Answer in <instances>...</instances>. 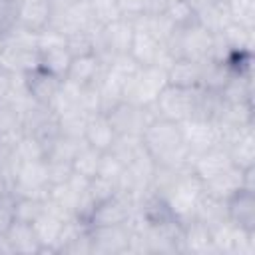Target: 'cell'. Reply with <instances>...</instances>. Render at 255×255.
I'll list each match as a JSON object with an SVG mask.
<instances>
[{
  "instance_id": "15",
  "label": "cell",
  "mask_w": 255,
  "mask_h": 255,
  "mask_svg": "<svg viewBox=\"0 0 255 255\" xmlns=\"http://www.w3.org/2000/svg\"><path fill=\"white\" fill-rule=\"evenodd\" d=\"M181 249L183 253H195V255H217L211 239V229L197 221L189 219L183 223L181 229Z\"/></svg>"
},
{
  "instance_id": "45",
  "label": "cell",
  "mask_w": 255,
  "mask_h": 255,
  "mask_svg": "<svg viewBox=\"0 0 255 255\" xmlns=\"http://www.w3.org/2000/svg\"><path fill=\"white\" fill-rule=\"evenodd\" d=\"M12 205H14V195L12 193L0 195V235H4L10 227V223L14 221Z\"/></svg>"
},
{
  "instance_id": "26",
  "label": "cell",
  "mask_w": 255,
  "mask_h": 255,
  "mask_svg": "<svg viewBox=\"0 0 255 255\" xmlns=\"http://www.w3.org/2000/svg\"><path fill=\"white\" fill-rule=\"evenodd\" d=\"M221 40L225 42V46L229 48L231 54L237 52H253L255 46V28H245L241 24L229 22L221 32H219Z\"/></svg>"
},
{
  "instance_id": "31",
  "label": "cell",
  "mask_w": 255,
  "mask_h": 255,
  "mask_svg": "<svg viewBox=\"0 0 255 255\" xmlns=\"http://www.w3.org/2000/svg\"><path fill=\"white\" fill-rule=\"evenodd\" d=\"M90 112L82 110V108H74L68 110L64 114L58 116V126H60V133L66 137H74V139H84V131L90 120Z\"/></svg>"
},
{
  "instance_id": "32",
  "label": "cell",
  "mask_w": 255,
  "mask_h": 255,
  "mask_svg": "<svg viewBox=\"0 0 255 255\" xmlns=\"http://www.w3.org/2000/svg\"><path fill=\"white\" fill-rule=\"evenodd\" d=\"M84 143V139H74V137H66V135H58L50 147L46 149V161H62V163H72L76 151L80 149V145Z\"/></svg>"
},
{
  "instance_id": "22",
  "label": "cell",
  "mask_w": 255,
  "mask_h": 255,
  "mask_svg": "<svg viewBox=\"0 0 255 255\" xmlns=\"http://www.w3.org/2000/svg\"><path fill=\"white\" fill-rule=\"evenodd\" d=\"M203 72V62L179 58L167 68V84L181 88H199Z\"/></svg>"
},
{
  "instance_id": "30",
  "label": "cell",
  "mask_w": 255,
  "mask_h": 255,
  "mask_svg": "<svg viewBox=\"0 0 255 255\" xmlns=\"http://www.w3.org/2000/svg\"><path fill=\"white\" fill-rule=\"evenodd\" d=\"M102 153L100 149L88 145L86 141L80 145V149L76 151L74 159H72V171L82 175V177H96L98 175V167H100V159H102Z\"/></svg>"
},
{
  "instance_id": "18",
  "label": "cell",
  "mask_w": 255,
  "mask_h": 255,
  "mask_svg": "<svg viewBox=\"0 0 255 255\" xmlns=\"http://www.w3.org/2000/svg\"><path fill=\"white\" fill-rule=\"evenodd\" d=\"M24 80H26V88H28V94L32 96V100H36L44 106L52 104V100L56 98V94L62 86V78L42 70L40 66L30 70L28 74H24Z\"/></svg>"
},
{
  "instance_id": "48",
  "label": "cell",
  "mask_w": 255,
  "mask_h": 255,
  "mask_svg": "<svg viewBox=\"0 0 255 255\" xmlns=\"http://www.w3.org/2000/svg\"><path fill=\"white\" fill-rule=\"evenodd\" d=\"M0 255H14V249L6 235H0Z\"/></svg>"
},
{
  "instance_id": "9",
  "label": "cell",
  "mask_w": 255,
  "mask_h": 255,
  "mask_svg": "<svg viewBox=\"0 0 255 255\" xmlns=\"http://www.w3.org/2000/svg\"><path fill=\"white\" fill-rule=\"evenodd\" d=\"M114 131L118 135H141L147 124L157 118L153 106L151 108H141L129 102H120L114 106L110 112H106Z\"/></svg>"
},
{
  "instance_id": "28",
  "label": "cell",
  "mask_w": 255,
  "mask_h": 255,
  "mask_svg": "<svg viewBox=\"0 0 255 255\" xmlns=\"http://www.w3.org/2000/svg\"><path fill=\"white\" fill-rule=\"evenodd\" d=\"M38 52H40V68L64 80L72 64V58H74L70 50L66 46H58V48H46Z\"/></svg>"
},
{
  "instance_id": "1",
  "label": "cell",
  "mask_w": 255,
  "mask_h": 255,
  "mask_svg": "<svg viewBox=\"0 0 255 255\" xmlns=\"http://www.w3.org/2000/svg\"><path fill=\"white\" fill-rule=\"evenodd\" d=\"M143 147L157 165L171 169H189L191 155L183 143L179 124L165 118H153L141 133Z\"/></svg>"
},
{
  "instance_id": "24",
  "label": "cell",
  "mask_w": 255,
  "mask_h": 255,
  "mask_svg": "<svg viewBox=\"0 0 255 255\" xmlns=\"http://www.w3.org/2000/svg\"><path fill=\"white\" fill-rule=\"evenodd\" d=\"M62 225H64V219H60L58 215H54L48 209H44V213L32 223V227L38 235V241L42 245V253H54Z\"/></svg>"
},
{
  "instance_id": "17",
  "label": "cell",
  "mask_w": 255,
  "mask_h": 255,
  "mask_svg": "<svg viewBox=\"0 0 255 255\" xmlns=\"http://www.w3.org/2000/svg\"><path fill=\"white\" fill-rule=\"evenodd\" d=\"M106 70V64L96 54L76 56L72 58V64L68 68V74L64 80L76 84V86H96Z\"/></svg>"
},
{
  "instance_id": "14",
  "label": "cell",
  "mask_w": 255,
  "mask_h": 255,
  "mask_svg": "<svg viewBox=\"0 0 255 255\" xmlns=\"http://www.w3.org/2000/svg\"><path fill=\"white\" fill-rule=\"evenodd\" d=\"M227 205V219L235 225L255 231V191L241 187L231 197L225 199Z\"/></svg>"
},
{
  "instance_id": "2",
  "label": "cell",
  "mask_w": 255,
  "mask_h": 255,
  "mask_svg": "<svg viewBox=\"0 0 255 255\" xmlns=\"http://www.w3.org/2000/svg\"><path fill=\"white\" fill-rule=\"evenodd\" d=\"M213 40H215V34L205 30L201 24L193 22L189 26L175 28L171 38L167 40L165 48L169 50V54L175 60L185 58V60L205 62V60H211Z\"/></svg>"
},
{
  "instance_id": "36",
  "label": "cell",
  "mask_w": 255,
  "mask_h": 255,
  "mask_svg": "<svg viewBox=\"0 0 255 255\" xmlns=\"http://www.w3.org/2000/svg\"><path fill=\"white\" fill-rule=\"evenodd\" d=\"M231 22L245 28H255V0H225Z\"/></svg>"
},
{
  "instance_id": "12",
  "label": "cell",
  "mask_w": 255,
  "mask_h": 255,
  "mask_svg": "<svg viewBox=\"0 0 255 255\" xmlns=\"http://www.w3.org/2000/svg\"><path fill=\"white\" fill-rule=\"evenodd\" d=\"M135 211L133 201L124 195V193H116L110 199L98 203L88 219L90 227H100V225H122L128 223V219L131 217V213Z\"/></svg>"
},
{
  "instance_id": "40",
  "label": "cell",
  "mask_w": 255,
  "mask_h": 255,
  "mask_svg": "<svg viewBox=\"0 0 255 255\" xmlns=\"http://www.w3.org/2000/svg\"><path fill=\"white\" fill-rule=\"evenodd\" d=\"M122 171H124V163H122V161H120L112 151H104V153H102V159H100L98 175L116 183V181H118V177L122 175Z\"/></svg>"
},
{
  "instance_id": "8",
  "label": "cell",
  "mask_w": 255,
  "mask_h": 255,
  "mask_svg": "<svg viewBox=\"0 0 255 255\" xmlns=\"http://www.w3.org/2000/svg\"><path fill=\"white\" fill-rule=\"evenodd\" d=\"M211 239L217 255H255V231H247L229 219L211 227Z\"/></svg>"
},
{
  "instance_id": "46",
  "label": "cell",
  "mask_w": 255,
  "mask_h": 255,
  "mask_svg": "<svg viewBox=\"0 0 255 255\" xmlns=\"http://www.w3.org/2000/svg\"><path fill=\"white\" fill-rule=\"evenodd\" d=\"M116 2H118V8L124 18L133 20L135 16L145 12V0H116Z\"/></svg>"
},
{
  "instance_id": "21",
  "label": "cell",
  "mask_w": 255,
  "mask_h": 255,
  "mask_svg": "<svg viewBox=\"0 0 255 255\" xmlns=\"http://www.w3.org/2000/svg\"><path fill=\"white\" fill-rule=\"evenodd\" d=\"M243 177H245V169H241L237 165H231L225 171H221L219 175L203 181V189L207 193L215 195V197L227 199V197H231L235 191H239L243 187Z\"/></svg>"
},
{
  "instance_id": "42",
  "label": "cell",
  "mask_w": 255,
  "mask_h": 255,
  "mask_svg": "<svg viewBox=\"0 0 255 255\" xmlns=\"http://www.w3.org/2000/svg\"><path fill=\"white\" fill-rule=\"evenodd\" d=\"M64 255H92V239H90V227L78 235L74 241H70L64 249H62Z\"/></svg>"
},
{
  "instance_id": "33",
  "label": "cell",
  "mask_w": 255,
  "mask_h": 255,
  "mask_svg": "<svg viewBox=\"0 0 255 255\" xmlns=\"http://www.w3.org/2000/svg\"><path fill=\"white\" fill-rule=\"evenodd\" d=\"M46 209V199H38V197H14V205H12V213H14V221H22V223H34Z\"/></svg>"
},
{
  "instance_id": "50",
  "label": "cell",
  "mask_w": 255,
  "mask_h": 255,
  "mask_svg": "<svg viewBox=\"0 0 255 255\" xmlns=\"http://www.w3.org/2000/svg\"><path fill=\"white\" fill-rule=\"evenodd\" d=\"M16 2H24V0H16Z\"/></svg>"
},
{
  "instance_id": "51",
  "label": "cell",
  "mask_w": 255,
  "mask_h": 255,
  "mask_svg": "<svg viewBox=\"0 0 255 255\" xmlns=\"http://www.w3.org/2000/svg\"><path fill=\"white\" fill-rule=\"evenodd\" d=\"M2 70H4V68H2V66H0V72H2Z\"/></svg>"
},
{
  "instance_id": "13",
  "label": "cell",
  "mask_w": 255,
  "mask_h": 255,
  "mask_svg": "<svg viewBox=\"0 0 255 255\" xmlns=\"http://www.w3.org/2000/svg\"><path fill=\"white\" fill-rule=\"evenodd\" d=\"M231 165H235V163L231 161L229 151L225 149V145H215L207 151H201V153L193 155L191 161H189V169L201 181H207V179L219 175L221 171H225Z\"/></svg>"
},
{
  "instance_id": "27",
  "label": "cell",
  "mask_w": 255,
  "mask_h": 255,
  "mask_svg": "<svg viewBox=\"0 0 255 255\" xmlns=\"http://www.w3.org/2000/svg\"><path fill=\"white\" fill-rule=\"evenodd\" d=\"M195 22L201 24L211 34H219L231 22V16H229V10H227V2L225 0H213L211 4H207L203 10H199L195 14Z\"/></svg>"
},
{
  "instance_id": "25",
  "label": "cell",
  "mask_w": 255,
  "mask_h": 255,
  "mask_svg": "<svg viewBox=\"0 0 255 255\" xmlns=\"http://www.w3.org/2000/svg\"><path fill=\"white\" fill-rule=\"evenodd\" d=\"M133 28L143 30L145 34L153 36L157 42L167 44V40L171 38L175 26L169 22V18L165 14H151V12H143L139 16H135L133 20Z\"/></svg>"
},
{
  "instance_id": "20",
  "label": "cell",
  "mask_w": 255,
  "mask_h": 255,
  "mask_svg": "<svg viewBox=\"0 0 255 255\" xmlns=\"http://www.w3.org/2000/svg\"><path fill=\"white\" fill-rule=\"evenodd\" d=\"M14 249V255H38L42 253V245L38 241V235L32 227V223L12 221L8 231L4 233Z\"/></svg>"
},
{
  "instance_id": "19",
  "label": "cell",
  "mask_w": 255,
  "mask_h": 255,
  "mask_svg": "<svg viewBox=\"0 0 255 255\" xmlns=\"http://www.w3.org/2000/svg\"><path fill=\"white\" fill-rule=\"evenodd\" d=\"M116 131L108 120V116L104 112H96L90 116L86 131H84V141L100 151H108L116 139Z\"/></svg>"
},
{
  "instance_id": "35",
  "label": "cell",
  "mask_w": 255,
  "mask_h": 255,
  "mask_svg": "<svg viewBox=\"0 0 255 255\" xmlns=\"http://www.w3.org/2000/svg\"><path fill=\"white\" fill-rule=\"evenodd\" d=\"M100 26H94L90 30H78L72 34H66V48L70 50V54L76 56H86V54H94V46H96V32Z\"/></svg>"
},
{
  "instance_id": "7",
  "label": "cell",
  "mask_w": 255,
  "mask_h": 255,
  "mask_svg": "<svg viewBox=\"0 0 255 255\" xmlns=\"http://www.w3.org/2000/svg\"><path fill=\"white\" fill-rule=\"evenodd\" d=\"M50 28L62 34H72L78 30H90L96 24L88 0H50Z\"/></svg>"
},
{
  "instance_id": "23",
  "label": "cell",
  "mask_w": 255,
  "mask_h": 255,
  "mask_svg": "<svg viewBox=\"0 0 255 255\" xmlns=\"http://www.w3.org/2000/svg\"><path fill=\"white\" fill-rule=\"evenodd\" d=\"M193 219L205 223L209 229L223 223L227 219V205H225V199L221 197H215L211 193H207L203 189L197 205H195V213H193Z\"/></svg>"
},
{
  "instance_id": "49",
  "label": "cell",
  "mask_w": 255,
  "mask_h": 255,
  "mask_svg": "<svg viewBox=\"0 0 255 255\" xmlns=\"http://www.w3.org/2000/svg\"><path fill=\"white\" fill-rule=\"evenodd\" d=\"M6 193H10V187H8L6 177H4L2 171H0V195H6Z\"/></svg>"
},
{
  "instance_id": "44",
  "label": "cell",
  "mask_w": 255,
  "mask_h": 255,
  "mask_svg": "<svg viewBox=\"0 0 255 255\" xmlns=\"http://www.w3.org/2000/svg\"><path fill=\"white\" fill-rule=\"evenodd\" d=\"M48 165V181L50 185L62 183L72 175V163H62V161H46Z\"/></svg>"
},
{
  "instance_id": "43",
  "label": "cell",
  "mask_w": 255,
  "mask_h": 255,
  "mask_svg": "<svg viewBox=\"0 0 255 255\" xmlns=\"http://www.w3.org/2000/svg\"><path fill=\"white\" fill-rule=\"evenodd\" d=\"M16 26V0H0V32L8 34Z\"/></svg>"
},
{
  "instance_id": "4",
  "label": "cell",
  "mask_w": 255,
  "mask_h": 255,
  "mask_svg": "<svg viewBox=\"0 0 255 255\" xmlns=\"http://www.w3.org/2000/svg\"><path fill=\"white\" fill-rule=\"evenodd\" d=\"M203 193V181L191 171V169H185L181 171V175L177 177V181L173 183V187L167 191V195L163 197L171 215L185 223L189 219H193V213H195V205L199 201Z\"/></svg>"
},
{
  "instance_id": "6",
  "label": "cell",
  "mask_w": 255,
  "mask_h": 255,
  "mask_svg": "<svg viewBox=\"0 0 255 255\" xmlns=\"http://www.w3.org/2000/svg\"><path fill=\"white\" fill-rule=\"evenodd\" d=\"M195 104H197V88H181L167 84L159 92L153 110L159 118L181 124L195 116Z\"/></svg>"
},
{
  "instance_id": "29",
  "label": "cell",
  "mask_w": 255,
  "mask_h": 255,
  "mask_svg": "<svg viewBox=\"0 0 255 255\" xmlns=\"http://www.w3.org/2000/svg\"><path fill=\"white\" fill-rule=\"evenodd\" d=\"M24 133L22 114L12 104H0V139L16 143Z\"/></svg>"
},
{
  "instance_id": "34",
  "label": "cell",
  "mask_w": 255,
  "mask_h": 255,
  "mask_svg": "<svg viewBox=\"0 0 255 255\" xmlns=\"http://www.w3.org/2000/svg\"><path fill=\"white\" fill-rule=\"evenodd\" d=\"M143 147V139L141 135H116L112 147L108 151H112L124 165H128L137 153H141Z\"/></svg>"
},
{
  "instance_id": "47",
  "label": "cell",
  "mask_w": 255,
  "mask_h": 255,
  "mask_svg": "<svg viewBox=\"0 0 255 255\" xmlns=\"http://www.w3.org/2000/svg\"><path fill=\"white\" fill-rule=\"evenodd\" d=\"M175 0H145V12L151 14H163Z\"/></svg>"
},
{
  "instance_id": "5",
  "label": "cell",
  "mask_w": 255,
  "mask_h": 255,
  "mask_svg": "<svg viewBox=\"0 0 255 255\" xmlns=\"http://www.w3.org/2000/svg\"><path fill=\"white\" fill-rule=\"evenodd\" d=\"M133 22L129 18H118L106 26H100L96 32V46H94V54L108 64L112 58L122 56V54H129V46H131V38H133Z\"/></svg>"
},
{
  "instance_id": "10",
  "label": "cell",
  "mask_w": 255,
  "mask_h": 255,
  "mask_svg": "<svg viewBox=\"0 0 255 255\" xmlns=\"http://www.w3.org/2000/svg\"><path fill=\"white\" fill-rule=\"evenodd\" d=\"M183 143L189 151V155H197L201 151H207L215 145H221V129L217 122L205 120V118H189L179 124Z\"/></svg>"
},
{
  "instance_id": "38",
  "label": "cell",
  "mask_w": 255,
  "mask_h": 255,
  "mask_svg": "<svg viewBox=\"0 0 255 255\" xmlns=\"http://www.w3.org/2000/svg\"><path fill=\"white\" fill-rule=\"evenodd\" d=\"M163 14L169 18V22L175 28H183V26H189L195 22V12L187 4V0H175Z\"/></svg>"
},
{
  "instance_id": "37",
  "label": "cell",
  "mask_w": 255,
  "mask_h": 255,
  "mask_svg": "<svg viewBox=\"0 0 255 255\" xmlns=\"http://www.w3.org/2000/svg\"><path fill=\"white\" fill-rule=\"evenodd\" d=\"M88 2H90V10H92V16L98 26H106V24L122 18V12H120L116 0H88Z\"/></svg>"
},
{
  "instance_id": "3",
  "label": "cell",
  "mask_w": 255,
  "mask_h": 255,
  "mask_svg": "<svg viewBox=\"0 0 255 255\" xmlns=\"http://www.w3.org/2000/svg\"><path fill=\"white\" fill-rule=\"evenodd\" d=\"M167 86V70L159 66H141L124 86V102L151 108L159 92Z\"/></svg>"
},
{
  "instance_id": "41",
  "label": "cell",
  "mask_w": 255,
  "mask_h": 255,
  "mask_svg": "<svg viewBox=\"0 0 255 255\" xmlns=\"http://www.w3.org/2000/svg\"><path fill=\"white\" fill-rule=\"evenodd\" d=\"M58 46H66V34H62L56 28H44L38 32V50H46V48H58Z\"/></svg>"
},
{
  "instance_id": "16",
  "label": "cell",
  "mask_w": 255,
  "mask_h": 255,
  "mask_svg": "<svg viewBox=\"0 0 255 255\" xmlns=\"http://www.w3.org/2000/svg\"><path fill=\"white\" fill-rule=\"evenodd\" d=\"M50 0H24L16 2V26L30 32H40L50 24Z\"/></svg>"
},
{
  "instance_id": "11",
  "label": "cell",
  "mask_w": 255,
  "mask_h": 255,
  "mask_svg": "<svg viewBox=\"0 0 255 255\" xmlns=\"http://www.w3.org/2000/svg\"><path fill=\"white\" fill-rule=\"evenodd\" d=\"M92 255H124L129 245V229L122 225H100L90 227Z\"/></svg>"
},
{
  "instance_id": "39",
  "label": "cell",
  "mask_w": 255,
  "mask_h": 255,
  "mask_svg": "<svg viewBox=\"0 0 255 255\" xmlns=\"http://www.w3.org/2000/svg\"><path fill=\"white\" fill-rule=\"evenodd\" d=\"M116 193H118L116 183L110 181V179H104V177H100V175L92 177L90 183H88V195H90V199L94 201V205H98V203L110 199V197L116 195Z\"/></svg>"
}]
</instances>
